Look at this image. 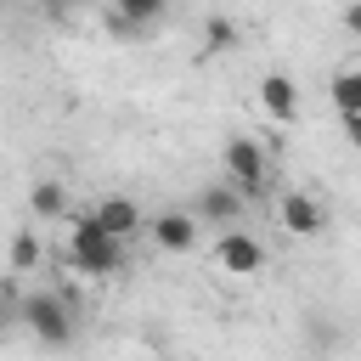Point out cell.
I'll list each match as a JSON object with an SVG mask.
<instances>
[{
    "instance_id": "cell-1",
    "label": "cell",
    "mask_w": 361,
    "mask_h": 361,
    "mask_svg": "<svg viewBox=\"0 0 361 361\" xmlns=\"http://www.w3.org/2000/svg\"><path fill=\"white\" fill-rule=\"evenodd\" d=\"M23 327L45 344V350H68L73 344V333H79V316H73V305L62 299V293H23Z\"/></svg>"
},
{
    "instance_id": "cell-2",
    "label": "cell",
    "mask_w": 361,
    "mask_h": 361,
    "mask_svg": "<svg viewBox=\"0 0 361 361\" xmlns=\"http://www.w3.org/2000/svg\"><path fill=\"white\" fill-rule=\"evenodd\" d=\"M220 169H226V180L254 203V197H265V180H271V158H265V147L254 141V135H226V147H220Z\"/></svg>"
},
{
    "instance_id": "cell-3",
    "label": "cell",
    "mask_w": 361,
    "mask_h": 361,
    "mask_svg": "<svg viewBox=\"0 0 361 361\" xmlns=\"http://www.w3.org/2000/svg\"><path fill=\"white\" fill-rule=\"evenodd\" d=\"M68 259H73V271H85V276H113L118 265H124V243L118 237H107L90 214L68 231Z\"/></svg>"
},
{
    "instance_id": "cell-4",
    "label": "cell",
    "mask_w": 361,
    "mask_h": 361,
    "mask_svg": "<svg viewBox=\"0 0 361 361\" xmlns=\"http://www.w3.org/2000/svg\"><path fill=\"white\" fill-rule=\"evenodd\" d=\"M243 209H248V197H243L231 180H209V186H197L192 220H197V226H220V231H231V226L243 220Z\"/></svg>"
},
{
    "instance_id": "cell-5",
    "label": "cell",
    "mask_w": 361,
    "mask_h": 361,
    "mask_svg": "<svg viewBox=\"0 0 361 361\" xmlns=\"http://www.w3.org/2000/svg\"><path fill=\"white\" fill-rule=\"evenodd\" d=\"M214 265L231 271V276H259V271H265V243H259L254 231L231 226V231L214 237Z\"/></svg>"
},
{
    "instance_id": "cell-6",
    "label": "cell",
    "mask_w": 361,
    "mask_h": 361,
    "mask_svg": "<svg viewBox=\"0 0 361 361\" xmlns=\"http://www.w3.org/2000/svg\"><path fill=\"white\" fill-rule=\"evenodd\" d=\"M276 220H282L288 237H316V231H327V209H322L316 192H282Z\"/></svg>"
},
{
    "instance_id": "cell-7",
    "label": "cell",
    "mask_w": 361,
    "mask_h": 361,
    "mask_svg": "<svg viewBox=\"0 0 361 361\" xmlns=\"http://www.w3.org/2000/svg\"><path fill=\"white\" fill-rule=\"evenodd\" d=\"M147 237H152L164 254H192V248H197V220H192L186 209H164V214L147 220Z\"/></svg>"
},
{
    "instance_id": "cell-8",
    "label": "cell",
    "mask_w": 361,
    "mask_h": 361,
    "mask_svg": "<svg viewBox=\"0 0 361 361\" xmlns=\"http://www.w3.org/2000/svg\"><path fill=\"white\" fill-rule=\"evenodd\" d=\"M90 220L107 231V237H118V243H130L135 231H147V220H141V209H135V197H102L96 209H90Z\"/></svg>"
},
{
    "instance_id": "cell-9",
    "label": "cell",
    "mask_w": 361,
    "mask_h": 361,
    "mask_svg": "<svg viewBox=\"0 0 361 361\" xmlns=\"http://www.w3.org/2000/svg\"><path fill=\"white\" fill-rule=\"evenodd\" d=\"M259 113H265L271 124H293V118H299V85H293L288 73H265V79H259Z\"/></svg>"
},
{
    "instance_id": "cell-10",
    "label": "cell",
    "mask_w": 361,
    "mask_h": 361,
    "mask_svg": "<svg viewBox=\"0 0 361 361\" xmlns=\"http://www.w3.org/2000/svg\"><path fill=\"white\" fill-rule=\"evenodd\" d=\"M169 6L175 0H113V28L118 34H147V28H158L164 17H169Z\"/></svg>"
},
{
    "instance_id": "cell-11",
    "label": "cell",
    "mask_w": 361,
    "mask_h": 361,
    "mask_svg": "<svg viewBox=\"0 0 361 361\" xmlns=\"http://www.w3.org/2000/svg\"><path fill=\"white\" fill-rule=\"evenodd\" d=\"M327 102L338 107V118H355V113H361V68H344V73H333V85H327Z\"/></svg>"
},
{
    "instance_id": "cell-12",
    "label": "cell",
    "mask_w": 361,
    "mask_h": 361,
    "mask_svg": "<svg viewBox=\"0 0 361 361\" xmlns=\"http://www.w3.org/2000/svg\"><path fill=\"white\" fill-rule=\"evenodd\" d=\"M28 209H34L39 220H62V214H68V186H62V180H34Z\"/></svg>"
},
{
    "instance_id": "cell-13",
    "label": "cell",
    "mask_w": 361,
    "mask_h": 361,
    "mask_svg": "<svg viewBox=\"0 0 361 361\" xmlns=\"http://www.w3.org/2000/svg\"><path fill=\"white\" fill-rule=\"evenodd\" d=\"M237 45H243V28L226 11H209L203 17V51H237Z\"/></svg>"
},
{
    "instance_id": "cell-14",
    "label": "cell",
    "mask_w": 361,
    "mask_h": 361,
    "mask_svg": "<svg viewBox=\"0 0 361 361\" xmlns=\"http://www.w3.org/2000/svg\"><path fill=\"white\" fill-rule=\"evenodd\" d=\"M39 265V237L34 231H17L11 237V271H34Z\"/></svg>"
},
{
    "instance_id": "cell-15",
    "label": "cell",
    "mask_w": 361,
    "mask_h": 361,
    "mask_svg": "<svg viewBox=\"0 0 361 361\" xmlns=\"http://www.w3.org/2000/svg\"><path fill=\"white\" fill-rule=\"evenodd\" d=\"M344 28L361 39V0H350V6H344Z\"/></svg>"
},
{
    "instance_id": "cell-16",
    "label": "cell",
    "mask_w": 361,
    "mask_h": 361,
    "mask_svg": "<svg viewBox=\"0 0 361 361\" xmlns=\"http://www.w3.org/2000/svg\"><path fill=\"white\" fill-rule=\"evenodd\" d=\"M39 6H45L51 17H73V11H79V0H39Z\"/></svg>"
},
{
    "instance_id": "cell-17",
    "label": "cell",
    "mask_w": 361,
    "mask_h": 361,
    "mask_svg": "<svg viewBox=\"0 0 361 361\" xmlns=\"http://www.w3.org/2000/svg\"><path fill=\"white\" fill-rule=\"evenodd\" d=\"M344 135H350V147H361V113H355V118H344Z\"/></svg>"
},
{
    "instance_id": "cell-18",
    "label": "cell",
    "mask_w": 361,
    "mask_h": 361,
    "mask_svg": "<svg viewBox=\"0 0 361 361\" xmlns=\"http://www.w3.org/2000/svg\"><path fill=\"white\" fill-rule=\"evenodd\" d=\"M141 361H152V355H141Z\"/></svg>"
}]
</instances>
